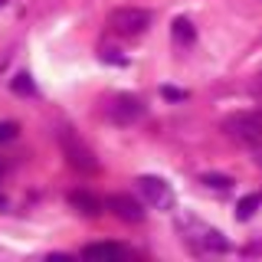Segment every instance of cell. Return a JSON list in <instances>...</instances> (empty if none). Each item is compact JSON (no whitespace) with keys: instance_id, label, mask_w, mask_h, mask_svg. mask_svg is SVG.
I'll return each instance as SVG.
<instances>
[{"instance_id":"9","label":"cell","mask_w":262,"mask_h":262,"mask_svg":"<svg viewBox=\"0 0 262 262\" xmlns=\"http://www.w3.org/2000/svg\"><path fill=\"white\" fill-rule=\"evenodd\" d=\"M200 246L207 252H226L229 249V239L223 233H216V229H200Z\"/></svg>"},{"instance_id":"11","label":"cell","mask_w":262,"mask_h":262,"mask_svg":"<svg viewBox=\"0 0 262 262\" xmlns=\"http://www.w3.org/2000/svg\"><path fill=\"white\" fill-rule=\"evenodd\" d=\"M259 207H262V193H249V196H243V200L236 203V220H249Z\"/></svg>"},{"instance_id":"14","label":"cell","mask_w":262,"mask_h":262,"mask_svg":"<svg viewBox=\"0 0 262 262\" xmlns=\"http://www.w3.org/2000/svg\"><path fill=\"white\" fill-rule=\"evenodd\" d=\"M20 135V125L16 121H0V141H13Z\"/></svg>"},{"instance_id":"3","label":"cell","mask_w":262,"mask_h":262,"mask_svg":"<svg viewBox=\"0 0 262 262\" xmlns=\"http://www.w3.org/2000/svg\"><path fill=\"white\" fill-rule=\"evenodd\" d=\"M108 27L121 36H141L151 27V13L138 10V7H118V10L108 13Z\"/></svg>"},{"instance_id":"18","label":"cell","mask_w":262,"mask_h":262,"mask_svg":"<svg viewBox=\"0 0 262 262\" xmlns=\"http://www.w3.org/2000/svg\"><path fill=\"white\" fill-rule=\"evenodd\" d=\"M256 161H259V164H262V147H259V151H256Z\"/></svg>"},{"instance_id":"10","label":"cell","mask_w":262,"mask_h":262,"mask_svg":"<svg viewBox=\"0 0 262 262\" xmlns=\"http://www.w3.org/2000/svg\"><path fill=\"white\" fill-rule=\"evenodd\" d=\"M170 30H174V39H177L180 46H190V43H193V36H196L193 23H190V20H184V16H177V20H174V27H170Z\"/></svg>"},{"instance_id":"12","label":"cell","mask_w":262,"mask_h":262,"mask_svg":"<svg viewBox=\"0 0 262 262\" xmlns=\"http://www.w3.org/2000/svg\"><path fill=\"white\" fill-rule=\"evenodd\" d=\"M200 184H207L210 190H229V187H233V180H229L226 174H203Z\"/></svg>"},{"instance_id":"13","label":"cell","mask_w":262,"mask_h":262,"mask_svg":"<svg viewBox=\"0 0 262 262\" xmlns=\"http://www.w3.org/2000/svg\"><path fill=\"white\" fill-rule=\"evenodd\" d=\"M10 85H13V92H16V95H33V89H36V85H33V79L27 76V72L13 76V82H10Z\"/></svg>"},{"instance_id":"1","label":"cell","mask_w":262,"mask_h":262,"mask_svg":"<svg viewBox=\"0 0 262 262\" xmlns=\"http://www.w3.org/2000/svg\"><path fill=\"white\" fill-rule=\"evenodd\" d=\"M223 131L239 144H259L262 141V118L252 112H233L223 118Z\"/></svg>"},{"instance_id":"7","label":"cell","mask_w":262,"mask_h":262,"mask_svg":"<svg viewBox=\"0 0 262 262\" xmlns=\"http://www.w3.org/2000/svg\"><path fill=\"white\" fill-rule=\"evenodd\" d=\"M69 207L79 210L82 216H98V213H102V203H98L92 193H85V190H72L69 193Z\"/></svg>"},{"instance_id":"17","label":"cell","mask_w":262,"mask_h":262,"mask_svg":"<svg viewBox=\"0 0 262 262\" xmlns=\"http://www.w3.org/2000/svg\"><path fill=\"white\" fill-rule=\"evenodd\" d=\"M0 210H7V196H0Z\"/></svg>"},{"instance_id":"21","label":"cell","mask_w":262,"mask_h":262,"mask_svg":"<svg viewBox=\"0 0 262 262\" xmlns=\"http://www.w3.org/2000/svg\"><path fill=\"white\" fill-rule=\"evenodd\" d=\"M259 79H262V72H259Z\"/></svg>"},{"instance_id":"5","label":"cell","mask_w":262,"mask_h":262,"mask_svg":"<svg viewBox=\"0 0 262 262\" xmlns=\"http://www.w3.org/2000/svg\"><path fill=\"white\" fill-rule=\"evenodd\" d=\"M138 190H141V196L158 210H167L170 203H174V193H170L167 180H161V177H138Z\"/></svg>"},{"instance_id":"4","label":"cell","mask_w":262,"mask_h":262,"mask_svg":"<svg viewBox=\"0 0 262 262\" xmlns=\"http://www.w3.org/2000/svg\"><path fill=\"white\" fill-rule=\"evenodd\" d=\"M105 115H108L115 125H135L138 118H144V102L135 95H115L105 105Z\"/></svg>"},{"instance_id":"15","label":"cell","mask_w":262,"mask_h":262,"mask_svg":"<svg viewBox=\"0 0 262 262\" xmlns=\"http://www.w3.org/2000/svg\"><path fill=\"white\" fill-rule=\"evenodd\" d=\"M161 95H164V98H170V102H184V98H187L184 89H174V85H164V89H161Z\"/></svg>"},{"instance_id":"6","label":"cell","mask_w":262,"mask_h":262,"mask_svg":"<svg viewBox=\"0 0 262 262\" xmlns=\"http://www.w3.org/2000/svg\"><path fill=\"white\" fill-rule=\"evenodd\" d=\"M105 210H112L118 220H125V223H141L144 220V210L138 200H131L128 193H112L108 200H105Z\"/></svg>"},{"instance_id":"16","label":"cell","mask_w":262,"mask_h":262,"mask_svg":"<svg viewBox=\"0 0 262 262\" xmlns=\"http://www.w3.org/2000/svg\"><path fill=\"white\" fill-rule=\"evenodd\" d=\"M102 59H105V62H118V66L125 62V59H121L118 53H115V49H102Z\"/></svg>"},{"instance_id":"20","label":"cell","mask_w":262,"mask_h":262,"mask_svg":"<svg viewBox=\"0 0 262 262\" xmlns=\"http://www.w3.org/2000/svg\"><path fill=\"white\" fill-rule=\"evenodd\" d=\"M0 7H4V0H0Z\"/></svg>"},{"instance_id":"2","label":"cell","mask_w":262,"mask_h":262,"mask_svg":"<svg viewBox=\"0 0 262 262\" xmlns=\"http://www.w3.org/2000/svg\"><path fill=\"white\" fill-rule=\"evenodd\" d=\"M56 141H59L62 154H66V161H69L76 170H82V174H95V170H98L95 154L89 151V147L82 144V141H79L76 135H72L69 128H59V131H56Z\"/></svg>"},{"instance_id":"8","label":"cell","mask_w":262,"mask_h":262,"mask_svg":"<svg viewBox=\"0 0 262 262\" xmlns=\"http://www.w3.org/2000/svg\"><path fill=\"white\" fill-rule=\"evenodd\" d=\"M82 256L85 259H118V256H125V249L118 243H92L82 249Z\"/></svg>"},{"instance_id":"19","label":"cell","mask_w":262,"mask_h":262,"mask_svg":"<svg viewBox=\"0 0 262 262\" xmlns=\"http://www.w3.org/2000/svg\"><path fill=\"white\" fill-rule=\"evenodd\" d=\"M0 174H4V164H0Z\"/></svg>"}]
</instances>
